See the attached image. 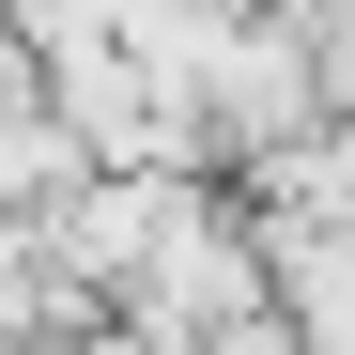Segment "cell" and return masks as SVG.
I'll use <instances>...</instances> for the list:
<instances>
[{
  "instance_id": "cell-1",
  "label": "cell",
  "mask_w": 355,
  "mask_h": 355,
  "mask_svg": "<svg viewBox=\"0 0 355 355\" xmlns=\"http://www.w3.org/2000/svg\"><path fill=\"white\" fill-rule=\"evenodd\" d=\"M324 46H355V0H324Z\"/></svg>"
}]
</instances>
